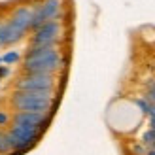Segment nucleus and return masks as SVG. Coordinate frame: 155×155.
<instances>
[{
  "mask_svg": "<svg viewBox=\"0 0 155 155\" xmlns=\"http://www.w3.org/2000/svg\"><path fill=\"white\" fill-rule=\"evenodd\" d=\"M61 66V53L55 45H30L25 55V74H53Z\"/></svg>",
  "mask_w": 155,
  "mask_h": 155,
  "instance_id": "f257e3e1",
  "label": "nucleus"
},
{
  "mask_svg": "<svg viewBox=\"0 0 155 155\" xmlns=\"http://www.w3.org/2000/svg\"><path fill=\"white\" fill-rule=\"evenodd\" d=\"M53 102V91H17L12 95V104L17 112L48 114Z\"/></svg>",
  "mask_w": 155,
  "mask_h": 155,
  "instance_id": "f03ea898",
  "label": "nucleus"
},
{
  "mask_svg": "<svg viewBox=\"0 0 155 155\" xmlns=\"http://www.w3.org/2000/svg\"><path fill=\"white\" fill-rule=\"evenodd\" d=\"M30 23H32V8L21 6L13 12L12 19L8 21V36H6V45H12L19 42L30 30Z\"/></svg>",
  "mask_w": 155,
  "mask_h": 155,
  "instance_id": "7ed1b4c3",
  "label": "nucleus"
},
{
  "mask_svg": "<svg viewBox=\"0 0 155 155\" xmlns=\"http://www.w3.org/2000/svg\"><path fill=\"white\" fill-rule=\"evenodd\" d=\"M59 12H61V0H45L40 6L32 10V23H30V30L40 28L44 23L49 21H59Z\"/></svg>",
  "mask_w": 155,
  "mask_h": 155,
  "instance_id": "20e7f679",
  "label": "nucleus"
},
{
  "mask_svg": "<svg viewBox=\"0 0 155 155\" xmlns=\"http://www.w3.org/2000/svg\"><path fill=\"white\" fill-rule=\"evenodd\" d=\"M53 74H25L15 81L17 91H53Z\"/></svg>",
  "mask_w": 155,
  "mask_h": 155,
  "instance_id": "39448f33",
  "label": "nucleus"
},
{
  "mask_svg": "<svg viewBox=\"0 0 155 155\" xmlns=\"http://www.w3.org/2000/svg\"><path fill=\"white\" fill-rule=\"evenodd\" d=\"M61 36V23L59 21H49L44 23L40 28L34 30L32 34V44L30 45H55Z\"/></svg>",
  "mask_w": 155,
  "mask_h": 155,
  "instance_id": "423d86ee",
  "label": "nucleus"
},
{
  "mask_svg": "<svg viewBox=\"0 0 155 155\" xmlns=\"http://www.w3.org/2000/svg\"><path fill=\"white\" fill-rule=\"evenodd\" d=\"M13 123H21V125H30L44 129L48 125V115L45 114H32V112H17L13 117Z\"/></svg>",
  "mask_w": 155,
  "mask_h": 155,
  "instance_id": "0eeeda50",
  "label": "nucleus"
},
{
  "mask_svg": "<svg viewBox=\"0 0 155 155\" xmlns=\"http://www.w3.org/2000/svg\"><path fill=\"white\" fill-rule=\"evenodd\" d=\"M17 61H19V53L17 51H8L6 55L2 57L4 64H13V63H17Z\"/></svg>",
  "mask_w": 155,
  "mask_h": 155,
  "instance_id": "6e6552de",
  "label": "nucleus"
},
{
  "mask_svg": "<svg viewBox=\"0 0 155 155\" xmlns=\"http://www.w3.org/2000/svg\"><path fill=\"white\" fill-rule=\"evenodd\" d=\"M155 142V130L150 129V130H146V133L142 134V144L144 146H151Z\"/></svg>",
  "mask_w": 155,
  "mask_h": 155,
  "instance_id": "1a4fd4ad",
  "label": "nucleus"
},
{
  "mask_svg": "<svg viewBox=\"0 0 155 155\" xmlns=\"http://www.w3.org/2000/svg\"><path fill=\"white\" fill-rule=\"evenodd\" d=\"M134 104L140 108V110L144 112V114H150V110H151V102L150 100H144V98H136L134 100Z\"/></svg>",
  "mask_w": 155,
  "mask_h": 155,
  "instance_id": "9d476101",
  "label": "nucleus"
},
{
  "mask_svg": "<svg viewBox=\"0 0 155 155\" xmlns=\"http://www.w3.org/2000/svg\"><path fill=\"white\" fill-rule=\"evenodd\" d=\"M12 148H10V142H8V138L4 133H0V153H10Z\"/></svg>",
  "mask_w": 155,
  "mask_h": 155,
  "instance_id": "9b49d317",
  "label": "nucleus"
},
{
  "mask_svg": "<svg viewBox=\"0 0 155 155\" xmlns=\"http://www.w3.org/2000/svg\"><path fill=\"white\" fill-rule=\"evenodd\" d=\"M8 36V21H0V45H6Z\"/></svg>",
  "mask_w": 155,
  "mask_h": 155,
  "instance_id": "f8f14e48",
  "label": "nucleus"
},
{
  "mask_svg": "<svg viewBox=\"0 0 155 155\" xmlns=\"http://www.w3.org/2000/svg\"><path fill=\"white\" fill-rule=\"evenodd\" d=\"M133 153H136V155H146V153H148V150H146V146L142 144V146H134Z\"/></svg>",
  "mask_w": 155,
  "mask_h": 155,
  "instance_id": "ddd939ff",
  "label": "nucleus"
},
{
  "mask_svg": "<svg viewBox=\"0 0 155 155\" xmlns=\"http://www.w3.org/2000/svg\"><path fill=\"white\" fill-rule=\"evenodd\" d=\"M150 123H151V129L155 130V104H151V110H150Z\"/></svg>",
  "mask_w": 155,
  "mask_h": 155,
  "instance_id": "4468645a",
  "label": "nucleus"
},
{
  "mask_svg": "<svg viewBox=\"0 0 155 155\" xmlns=\"http://www.w3.org/2000/svg\"><path fill=\"white\" fill-rule=\"evenodd\" d=\"M8 74H10V68H8V64H0V80H2V78H6Z\"/></svg>",
  "mask_w": 155,
  "mask_h": 155,
  "instance_id": "2eb2a0df",
  "label": "nucleus"
},
{
  "mask_svg": "<svg viewBox=\"0 0 155 155\" xmlns=\"http://www.w3.org/2000/svg\"><path fill=\"white\" fill-rule=\"evenodd\" d=\"M8 119H10V117H8V114L0 112V125H6V123H8Z\"/></svg>",
  "mask_w": 155,
  "mask_h": 155,
  "instance_id": "dca6fc26",
  "label": "nucleus"
},
{
  "mask_svg": "<svg viewBox=\"0 0 155 155\" xmlns=\"http://www.w3.org/2000/svg\"><path fill=\"white\" fill-rule=\"evenodd\" d=\"M150 150H155V142H153V144H151V146H150Z\"/></svg>",
  "mask_w": 155,
  "mask_h": 155,
  "instance_id": "f3484780",
  "label": "nucleus"
},
{
  "mask_svg": "<svg viewBox=\"0 0 155 155\" xmlns=\"http://www.w3.org/2000/svg\"><path fill=\"white\" fill-rule=\"evenodd\" d=\"M0 64H2V57H0Z\"/></svg>",
  "mask_w": 155,
  "mask_h": 155,
  "instance_id": "a211bd4d",
  "label": "nucleus"
}]
</instances>
